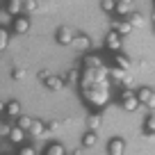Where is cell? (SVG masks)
<instances>
[{
  "mask_svg": "<svg viewBox=\"0 0 155 155\" xmlns=\"http://www.w3.org/2000/svg\"><path fill=\"white\" fill-rule=\"evenodd\" d=\"M82 98L89 103L91 107H105L107 103L112 101V94H110V84H98V87H87V89H80Z\"/></svg>",
  "mask_w": 155,
  "mask_h": 155,
  "instance_id": "1",
  "label": "cell"
},
{
  "mask_svg": "<svg viewBox=\"0 0 155 155\" xmlns=\"http://www.w3.org/2000/svg\"><path fill=\"white\" fill-rule=\"evenodd\" d=\"M78 84H80V89L98 87V84H110V73H107L105 66H101V68H84Z\"/></svg>",
  "mask_w": 155,
  "mask_h": 155,
  "instance_id": "2",
  "label": "cell"
},
{
  "mask_svg": "<svg viewBox=\"0 0 155 155\" xmlns=\"http://www.w3.org/2000/svg\"><path fill=\"white\" fill-rule=\"evenodd\" d=\"M135 96H137V101H139L141 107H148L150 112L155 110V89H150V87H139V89L135 91Z\"/></svg>",
  "mask_w": 155,
  "mask_h": 155,
  "instance_id": "3",
  "label": "cell"
},
{
  "mask_svg": "<svg viewBox=\"0 0 155 155\" xmlns=\"http://www.w3.org/2000/svg\"><path fill=\"white\" fill-rule=\"evenodd\" d=\"M55 39H57V44H62V46H71L73 39H75V30L68 28V25H59L57 32H55Z\"/></svg>",
  "mask_w": 155,
  "mask_h": 155,
  "instance_id": "4",
  "label": "cell"
},
{
  "mask_svg": "<svg viewBox=\"0 0 155 155\" xmlns=\"http://www.w3.org/2000/svg\"><path fill=\"white\" fill-rule=\"evenodd\" d=\"M105 48L107 50H112V53H119V50L123 48V37H119L116 32H107L105 34Z\"/></svg>",
  "mask_w": 155,
  "mask_h": 155,
  "instance_id": "5",
  "label": "cell"
},
{
  "mask_svg": "<svg viewBox=\"0 0 155 155\" xmlns=\"http://www.w3.org/2000/svg\"><path fill=\"white\" fill-rule=\"evenodd\" d=\"M80 53H89V48H91V39H89V34H82V32H75V39H73V44Z\"/></svg>",
  "mask_w": 155,
  "mask_h": 155,
  "instance_id": "6",
  "label": "cell"
},
{
  "mask_svg": "<svg viewBox=\"0 0 155 155\" xmlns=\"http://www.w3.org/2000/svg\"><path fill=\"white\" fill-rule=\"evenodd\" d=\"M112 32H116L119 37H126V34L132 32V28H130V23H128L126 18H114L112 21Z\"/></svg>",
  "mask_w": 155,
  "mask_h": 155,
  "instance_id": "7",
  "label": "cell"
},
{
  "mask_svg": "<svg viewBox=\"0 0 155 155\" xmlns=\"http://www.w3.org/2000/svg\"><path fill=\"white\" fill-rule=\"evenodd\" d=\"M44 87L48 89V91H59V89H64L66 84H64V78H59V75H53V73H50V75L44 80Z\"/></svg>",
  "mask_w": 155,
  "mask_h": 155,
  "instance_id": "8",
  "label": "cell"
},
{
  "mask_svg": "<svg viewBox=\"0 0 155 155\" xmlns=\"http://www.w3.org/2000/svg\"><path fill=\"white\" fill-rule=\"evenodd\" d=\"M107 153H110V155H123V153H126V141H123L121 137L110 139V144H107Z\"/></svg>",
  "mask_w": 155,
  "mask_h": 155,
  "instance_id": "9",
  "label": "cell"
},
{
  "mask_svg": "<svg viewBox=\"0 0 155 155\" xmlns=\"http://www.w3.org/2000/svg\"><path fill=\"white\" fill-rule=\"evenodd\" d=\"M114 66H116V68H121V71H126V73L132 71L130 57H128V55H123V53H114Z\"/></svg>",
  "mask_w": 155,
  "mask_h": 155,
  "instance_id": "10",
  "label": "cell"
},
{
  "mask_svg": "<svg viewBox=\"0 0 155 155\" xmlns=\"http://www.w3.org/2000/svg\"><path fill=\"white\" fill-rule=\"evenodd\" d=\"M132 12V0H116V7H114V14L126 18L128 14Z\"/></svg>",
  "mask_w": 155,
  "mask_h": 155,
  "instance_id": "11",
  "label": "cell"
},
{
  "mask_svg": "<svg viewBox=\"0 0 155 155\" xmlns=\"http://www.w3.org/2000/svg\"><path fill=\"white\" fill-rule=\"evenodd\" d=\"M82 66H84V68H101V66H103V57H101V55L87 53V55L82 57Z\"/></svg>",
  "mask_w": 155,
  "mask_h": 155,
  "instance_id": "12",
  "label": "cell"
},
{
  "mask_svg": "<svg viewBox=\"0 0 155 155\" xmlns=\"http://www.w3.org/2000/svg\"><path fill=\"white\" fill-rule=\"evenodd\" d=\"M30 30V18L25 14H21V16H16L14 18V32L16 34H25Z\"/></svg>",
  "mask_w": 155,
  "mask_h": 155,
  "instance_id": "13",
  "label": "cell"
},
{
  "mask_svg": "<svg viewBox=\"0 0 155 155\" xmlns=\"http://www.w3.org/2000/svg\"><path fill=\"white\" fill-rule=\"evenodd\" d=\"M121 107L126 112H137L141 105H139V101H137V96L132 94V96H128V98H123V101H121Z\"/></svg>",
  "mask_w": 155,
  "mask_h": 155,
  "instance_id": "14",
  "label": "cell"
},
{
  "mask_svg": "<svg viewBox=\"0 0 155 155\" xmlns=\"http://www.w3.org/2000/svg\"><path fill=\"white\" fill-rule=\"evenodd\" d=\"M7 14H12V16H21L23 14V2L21 0H7Z\"/></svg>",
  "mask_w": 155,
  "mask_h": 155,
  "instance_id": "15",
  "label": "cell"
},
{
  "mask_svg": "<svg viewBox=\"0 0 155 155\" xmlns=\"http://www.w3.org/2000/svg\"><path fill=\"white\" fill-rule=\"evenodd\" d=\"M101 123H103V116L101 114H89V119H87V126H89V132H98L101 130Z\"/></svg>",
  "mask_w": 155,
  "mask_h": 155,
  "instance_id": "16",
  "label": "cell"
},
{
  "mask_svg": "<svg viewBox=\"0 0 155 155\" xmlns=\"http://www.w3.org/2000/svg\"><path fill=\"white\" fill-rule=\"evenodd\" d=\"M30 135H34V137H50L48 135V130H46V126L41 121H32V128H30Z\"/></svg>",
  "mask_w": 155,
  "mask_h": 155,
  "instance_id": "17",
  "label": "cell"
},
{
  "mask_svg": "<svg viewBox=\"0 0 155 155\" xmlns=\"http://www.w3.org/2000/svg\"><path fill=\"white\" fill-rule=\"evenodd\" d=\"M144 135L146 137H153L155 135V112H150V114L146 116V121H144Z\"/></svg>",
  "mask_w": 155,
  "mask_h": 155,
  "instance_id": "18",
  "label": "cell"
},
{
  "mask_svg": "<svg viewBox=\"0 0 155 155\" xmlns=\"http://www.w3.org/2000/svg\"><path fill=\"white\" fill-rule=\"evenodd\" d=\"M126 21L130 23V28H132V30H135V28H141V25H144V16H141L139 12H130V14L126 16Z\"/></svg>",
  "mask_w": 155,
  "mask_h": 155,
  "instance_id": "19",
  "label": "cell"
},
{
  "mask_svg": "<svg viewBox=\"0 0 155 155\" xmlns=\"http://www.w3.org/2000/svg\"><path fill=\"white\" fill-rule=\"evenodd\" d=\"M9 139L14 141V144H23V141H25V130H21L18 126H14L9 130Z\"/></svg>",
  "mask_w": 155,
  "mask_h": 155,
  "instance_id": "20",
  "label": "cell"
},
{
  "mask_svg": "<svg viewBox=\"0 0 155 155\" xmlns=\"http://www.w3.org/2000/svg\"><path fill=\"white\" fill-rule=\"evenodd\" d=\"M44 155H66V148H64L59 141H53V144H48V148H46Z\"/></svg>",
  "mask_w": 155,
  "mask_h": 155,
  "instance_id": "21",
  "label": "cell"
},
{
  "mask_svg": "<svg viewBox=\"0 0 155 155\" xmlns=\"http://www.w3.org/2000/svg\"><path fill=\"white\" fill-rule=\"evenodd\" d=\"M96 144H98V132H87V135L82 137V146L84 148H94Z\"/></svg>",
  "mask_w": 155,
  "mask_h": 155,
  "instance_id": "22",
  "label": "cell"
},
{
  "mask_svg": "<svg viewBox=\"0 0 155 155\" xmlns=\"http://www.w3.org/2000/svg\"><path fill=\"white\" fill-rule=\"evenodd\" d=\"M39 9V2L37 0H23V14H34V12Z\"/></svg>",
  "mask_w": 155,
  "mask_h": 155,
  "instance_id": "23",
  "label": "cell"
},
{
  "mask_svg": "<svg viewBox=\"0 0 155 155\" xmlns=\"http://www.w3.org/2000/svg\"><path fill=\"white\" fill-rule=\"evenodd\" d=\"M7 114L18 119V116H21V103H18V101H12L9 105H7Z\"/></svg>",
  "mask_w": 155,
  "mask_h": 155,
  "instance_id": "24",
  "label": "cell"
},
{
  "mask_svg": "<svg viewBox=\"0 0 155 155\" xmlns=\"http://www.w3.org/2000/svg\"><path fill=\"white\" fill-rule=\"evenodd\" d=\"M80 82V78H78V71L75 68H71V71L64 75V84H78Z\"/></svg>",
  "mask_w": 155,
  "mask_h": 155,
  "instance_id": "25",
  "label": "cell"
},
{
  "mask_svg": "<svg viewBox=\"0 0 155 155\" xmlns=\"http://www.w3.org/2000/svg\"><path fill=\"white\" fill-rule=\"evenodd\" d=\"M114 7H116V0H101V9L105 14H114Z\"/></svg>",
  "mask_w": 155,
  "mask_h": 155,
  "instance_id": "26",
  "label": "cell"
},
{
  "mask_svg": "<svg viewBox=\"0 0 155 155\" xmlns=\"http://www.w3.org/2000/svg\"><path fill=\"white\" fill-rule=\"evenodd\" d=\"M32 121H34V119H30V116H23V114H21V116H18V128L28 132L30 128H32Z\"/></svg>",
  "mask_w": 155,
  "mask_h": 155,
  "instance_id": "27",
  "label": "cell"
},
{
  "mask_svg": "<svg viewBox=\"0 0 155 155\" xmlns=\"http://www.w3.org/2000/svg\"><path fill=\"white\" fill-rule=\"evenodd\" d=\"M7 46H9V32L7 28H0V50H5Z\"/></svg>",
  "mask_w": 155,
  "mask_h": 155,
  "instance_id": "28",
  "label": "cell"
},
{
  "mask_svg": "<svg viewBox=\"0 0 155 155\" xmlns=\"http://www.w3.org/2000/svg\"><path fill=\"white\" fill-rule=\"evenodd\" d=\"M18 155H37V148H34V146H30V144H25V146H21Z\"/></svg>",
  "mask_w": 155,
  "mask_h": 155,
  "instance_id": "29",
  "label": "cell"
},
{
  "mask_svg": "<svg viewBox=\"0 0 155 155\" xmlns=\"http://www.w3.org/2000/svg\"><path fill=\"white\" fill-rule=\"evenodd\" d=\"M59 128H62V123H59V121H50V123H48V128H46V130H48V135H53V132H57Z\"/></svg>",
  "mask_w": 155,
  "mask_h": 155,
  "instance_id": "30",
  "label": "cell"
},
{
  "mask_svg": "<svg viewBox=\"0 0 155 155\" xmlns=\"http://www.w3.org/2000/svg\"><path fill=\"white\" fill-rule=\"evenodd\" d=\"M12 75H14L16 80H21V78L25 75V71H23V68H18V66H16V68H14V73H12Z\"/></svg>",
  "mask_w": 155,
  "mask_h": 155,
  "instance_id": "31",
  "label": "cell"
},
{
  "mask_svg": "<svg viewBox=\"0 0 155 155\" xmlns=\"http://www.w3.org/2000/svg\"><path fill=\"white\" fill-rule=\"evenodd\" d=\"M9 130L12 128L7 126V123H0V135H9Z\"/></svg>",
  "mask_w": 155,
  "mask_h": 155,
  "instance_id": "32",
  "label": "cell"
},
{
  "mask_svg": "<svg viewBox=\"0 0 155 155\" xmlns=\"http://www.w3.org/2000/svg\"><path fill=\"white\" fill-rule=\"evenodd\" d=\"M48 75H50L48 71H39V75H37V78H39V80H41V82H44V80H46V78H48Z\"/></svg>",
  "mask_w": 155,
  "mask_h": 155,
  "instance_id": "33",
  "label": "cell"
},
{
  "mask_svg": "<svg viewBox=\"0 0 155 155\" xmlns=\"http://www.w3.org/2000/svg\"><path fill=\"white\" fill-rule=\"evenodd\" d=\"M153 23H155V12H153Z\"/></svg>",
  "mask_w": 155,
  "mask_h": 155,
  "instance_id": "34",
  "label": "cell"
},
{
  "mask_svg": "<svg viewBox=\"0 0 155 155\" xmlns=\"http://www.w3.org/2000/svg\"><path fill=\"white\" fill-rule=\"evenodd\" d=\"M153 34H155V28H153Z\"/></svg>",
  "mask_w": 155,
  "mask_h": 155,
  "instance_id": "35",
  "label": "cell"
}]
</instances>
